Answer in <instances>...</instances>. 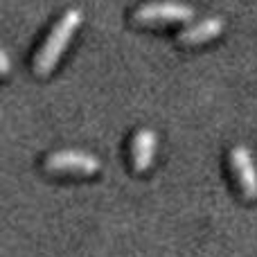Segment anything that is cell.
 I'll return each instance as SVG.
<instances>
[{"mask_svg":"<svg viewBox=\"0 0 257 257\" xmlns=\"http://www.w3.org/2000/svg\"><path fill=\"white\" fill-rule=\"evenodd\" d=\"M223 27H226L223 18L210 16L199 23H192L190 27H185V30L176 36V41L183 45H199V43H205V41L214 39V36H219L223 32Z\"/></svg>","mask_w":257,"mask_h":257,"instance_id":"5","label":"cell"},{"mask_svg":"<svg viewBox=\"0 0 257 257\" xmlns=\"http://www.w3.org/2000/svg\"><path fill=\"white\" fill-rule=\"evenodd\" d=\"M230 165H232V172H235L237 183H239L244 196L246 199H257V167H255V160L250 156L248 147H244V145L232 147Z\"/></svg>","mask_w":257,"mask_h":257,"instance_id":"4","label":"cell"},{"mask_svg":"<svg viewBox=\"0 0 257 257\" xmlns=\"http://www.w3.org/2000/svg\"><path fill=\"white\" fill-rule=\"evenodd\" d=\"M102 163L95 158L93 154L81 149H63L54 151L45 158V169L52 174H84V176H93L99 172Z\"/></svg>","mask_w":257,"mask_h":257,"instance_id":"2","label":"cell"},{"mask_svg":"<svg viewBox=\"0 0 257 257\" xmlns=\"http://www.w3.org/2000/svg\"><path fill=\"white\" fill-rule=\"evenodd\" d=\"M0 72H3V75H7L9 72V57H7V52H0Z\"/></svg>","mask_w":257,"mask_h":257,"instance_id":"7","label":"cell"},{"mask_svg":"<svg viewBox=\"0 0 257 257\" xmlns=\"http://www.w3.org/2000/svg\"><path fill=\"white\" fill-rule=\"evenodd\" d=\"M133 21L136 23H190L194 21V9L190 5L181 3H149L140 5L133 12Z\"/></svg>","mask_w":257,"mask_h":257,"instance_id":"3","label":"cell"},{"mask_svg":"<svg viewBox=\"0 0 257 257\" xmlns=\"http://www.w3.org/2000/svg\"><path fill=\"white\" fill-rule=\"evenodd\" d=\"M79 25H81L79 9H68V12L54 23V27L50 30L48 39H45V43L41 45V50L34 57V72L36 75L45 77L57 68L59 59H61V54L66 52L68 43H70V39L75 36V32Z\"/></svg>","mask_w":257,"mask_h":257,"instance_id":"1","label":"cell"},{"mask_svg":"<svg viewBox=\"0 0 257 257\" xmlns=\"http://www.w3.org/2000/svg\"><path fill=\"white\" fill-rule=\"evenodd\" d=\"M154 154H156V133L151 128H138L131 145L133 167L138 172H147L151 167V163H154Z\"/></svg>","mask_w":257,"mask_h":257,"instance_id":"6","label":"cell"}]
</instances>
